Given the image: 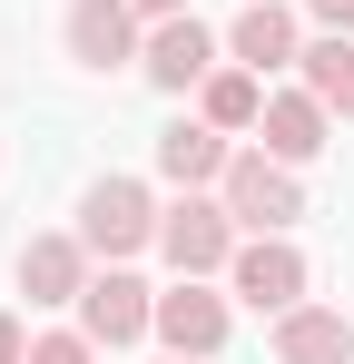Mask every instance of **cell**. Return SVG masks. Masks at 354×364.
Segmentation results:
<instances>
[{
	"mask_svg": "<svg viewBox=\"0 0 354 364\" xmlns=\"http://www.w3.org/2000/svg\"><path fill=\"white\" fill-rule=\"evenodd\" d=\"M20 296L30 305H79L89 296V237H30L20 246Z\"/></svg>",
	"mask_w": 354,
	"mask_h": 364,
	"instance_id": "52a82bcc",
	"label": "cell"
},
{
	"mask_svg": "<svg viewBox=\"0 0 354 364\" xmlns=\"http://www.w3.org/2000/svg\"><path fill=\"white\" fill-rule=\"evenodd\" d=\"M197 109H207V128H227V138H236V128H256V119H266V79L236 60V69H217V79L197 89Z\"/></svg>",
	"mask_w": 354,
	"mask_h": 364,
	"instance_id": "5bb4252c",
	"label": "cell"
},
{
	"mask_svg": "<svg viewBox=\"0 0 354 364\" xmlns=\"http://www.w3.org/2000/svg\"><path fill=\"white\" fill-rule=\"evenodd\" d=\"M148 325H158V296H148L128 266L89 276V296H79V335H89V345H138Z\"/></svg>",
	"mask_w": 354,
	"mask_h": 364,
	"instance_id": "277c9868",
	"label": "cell"
},
{
	"mask_svg": "<svg viewBox=\"0 0 354 364\" xmlns=\"http://www.w3.org/2000/svg\"><path fill=\"white\" fill-rule=\"evenodd\" d=\"M158 335H168V355H217L227 345V305L197 276H177V296H158Z\"/></svg>",
	"mask_w": 354,
	"mask_h": 364,
	"instance_id": "30bf717a",
	"label": "cell"
},
{
	"mask_svg": "<svg viewBox=\"0 0 354 364\" xmlns=\"http://www.w3.org/2000/svg\"><path fill=\"white\" fill-rule=\"evenodd\" d=\"M295 69H305V89H315L325 109H345V119H354V40H345V30H325Z\"/></svg>",
	"mask_w": 354,
	"mask_h": 364,
	"instance_id": "9a60e30c",
	"label": "cell"
},
{
	"mask_svg": "<svg viewBox=\"0 0 354 364\" xmlns=\"http://www.w3.org/2000/svg\"><path fill=\"white\" fill-rule=\"evenodd\" d=\"M305 10H315L325 30H354V0H305Z\"/></svg>",
	"mask_w": 354,
	"mask_h": 364,
	"instance_id": "ac0fdd59",
	"label": "cell"
},
{
	"mask_svg": "<svg viewBox=\"0 0 354 364\" xmlns=\"http://www.w3.org/2000/svg\"><path fill=\"white\" fill-rule=\"evenodd\" d=\"M168 364H187V355H168Z\"/></svg>",
	"mask_w": 354,
	"mask_h": 364,
	"instance_id": "ffe728a7",
	"label": "cell"
},
{
	"mask_svg": "<svg viewBox=\"0 0 354 364\" xmlns=\"http://www.w3.org/2000/svg\"><path fill=\"white\" fill-rule=\"evenodd\" d=\"M325 99L315 89H286V99H266V119H256V138H266V158H286V168H305L315 148H325Z\"/></svg>",
	"mask_w": 354,
	"mask_h": 364,
	"instance_id": "8fae6325",
	"label": "cell"
},
{
	"mask_svg": "<svg viewBox=\"0 0 354 364\" xmlns=\"http://www.w3.org/2000/svg\"><path fill=\"white\" fill-rule=\"evenodd\" d=\"M276 364H354V325L335 305H286L276 315Z\"/></svg>",
	"mask_w": 354,
	"mask_h": 364,
	"instance_id": "9c48e42d",
	"label": "cell"
},
{
	"mask_svg": "<svg viewBox=\"0 0 354 364\" xmlns=\"http://www.w3.org/2000/svg\"><path fill=\"white\" fill-rule=\"evenodd\" d=\"M99 345L89 335H30V364H89Z\"/></svg>",
	"mask_w": 354,
	"mask_h": 364,
	"instance_id": "2e32d148",
	"label": "cell"
},
{
	"mask_svg": "<svg viewBox=\"0 0 354 364\" xmlns=\"http://www.w3.org/2000/svg\"><path fill=\"white\" fill-rule=\"evenodd\" d=\"M217 197H227L236 227H256V237H286L295 217H305V187H295L286 158H266V148H236L227 178H217Z\"/></svg>",
	"mask_w": 354,
	"mask_h": 364,
	"instance_id": "6da1fadb",
	"label": "cell"
},
{
	"mask_svg": "<svg viewBox=\"0 0 354 364\" xmlns=\"http://www.w3.org/2000/svg\"><path fill=\"white\" fill-rule=\"evenodd\" d=\"M0 364H30V335H20V315H0Z\"/></svg>",
	"mask_w": 354,
	"mask_h": 364,
	"instance_id": "e0dca14e",
	"label": "cell"
},
{
	"mask_svg": "<svg viewBox=\"0 0 354 364\" xmlns=\"http://www.w3.org/2000/svg\"><path fill=\"white\" fill-rule=\"evenodd\" d=\"M138 60H148V79H158V89H207V79H217V40L177 10V20H158V30H148V50H138Z\"/></svg>",
	"mask_w": 354,
	"mask_h": 364,
	"instance_id": "ba28073f",
	"label": "cell"
},
{
	"mask_svg": "<svg viewBox=\"0 0 354 364\" xmlns=\"http://www.w3.org/2000/svg\"><path fill=\"white\" fill-rule=\"evenodd\" d=\"M227 128H207V119H177L168 138H158V168H168L177 187H207V178H227Z\"/></svg>",
	"mask_w": 354,
	"mask_h": 364,
	"instance_id": "4fadbf2b",
	"label": "cell"
},
{
	"mask_svg": "<svg viewBox=\"0 0 354 364\" xmlns=\"http://www.w3.org/2000/svg\"><path fill=\"white\" fill-rule=\"evenodd\" d=\"M138 10H148V20H177V10H187V0H138Z\"/></svg>",
	"mask_w": 354,
	"mask_h": 364,
	"instance_id": "d6986e66",
	"label": "cell"
},
{
	"mask_svg": "<svg viewBox=\"0 0 354 364\" xmlns=\"http://www.w3.org/2000/svg\"><path fill=\"white\" fill-rule=\"evenodd\" d=\"M69 60L128 69L138 60V0H69Z\"/></svg>",
	"mask_w": 354,
	"mask_h": 364,
	"instance_id": "8992f818",
	"label": "cell"
},
{
	"mask_svg": "<svg viewBox=\"0 0 354 364\" xmlns=\"http://www.w3.org/2000/svg\"><path fill=\"white\" fill-rule=\"evenodd\" d=\"M227 276H236V296L256 305V315H286V305H305V256H295L286 237L236 246V256H227Z\"/></svg>",
	"mask_w": 354,
	"mask_h": 364,
	"instance_id": "5b68a950",
	"label": "cell"
},
{
	"mask_svg": "<svg viewBox=\"0 0 354 364\" xmlns=\"http://www.w3.org/2000/svg\"><path fill=\"white\" fill-rule=\"evenodd\" d=\"M158 246H168V266L177 276H207V266H227L236 256V217H227V197H177L168 217H158Z\"/></svg>",
	"mask_w": 354,
	"mask_h": 364,
	"instance_id": "3957f363",
	"label": "cell"
},
{
	"mask_svg": "<svg viewBox=\"0 0 354 364\" xmlns=\"http://www.w3.org/2000/svg\"><path fill=\"white\" fill-rule=\"evenodd\" d=\"M227 50L256 69V79H266V69H286V60H305V50H295V10H276V0H246V10H236V30H227Z\"/></svg>",
	"mask_w": 354,
	"mask_h": 364,
	"instance_id": "7c38bea8",
	"label": "cell"
},
{
	"mask_svg": "<svg viewBox=\"0 0 354 364\" xmlns=\"http://www.w3.org/2000/svg\"><path fill=\"white\" fill-rule=\"evenodd\" d=\"M79 237H89V256H138V246L158 237L148 187H138V178H99L89 197H79Z\"/></svg>",
	"mask_w": 354,
	"mask_h": 364,
	"instance_id": "7a4b0ae2",
	"label": "cell"
}]
</instances>
